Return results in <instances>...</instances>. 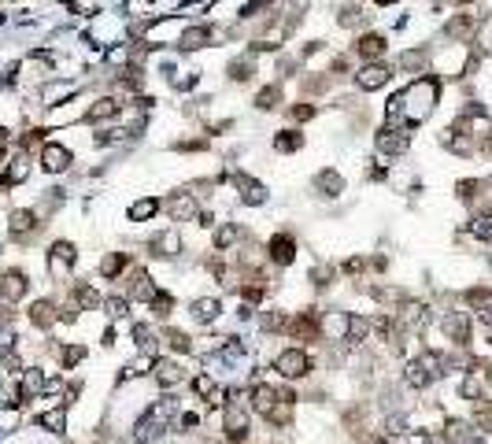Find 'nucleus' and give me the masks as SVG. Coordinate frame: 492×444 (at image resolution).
Instances as JSON below:
<instances>
[{
    "mask_svg": "<svg viewBox=\"0 0 492 444\" xmlns=\"http://www.w3.org/2000/svg\"><path fill=\"white\" fill-rule=\"evenodd\" d=\"M437 97H440V82H437L433 74L414 78L404 93H400V100H404V119H407V126H419V123L430 119L433 108H437Z\"/></svg>",
    "mask_w": 492,
    "mask_h": 444,
    "instance_id": "obj_1",
    "label": "nucleus"
},
{
    "mask_svg": "<svg viewBox=\"0 0 492 444\" xmlns=\"http://www.w3.org/2000/svg\"><path fill=\"white\" fill-rule=\"evenodd\" d=\"M274 367H278L281 377H293V382H296V377H304V374L311 370V356H307L304 348H285Z\"/></svg>",
    "mask_w": 492,
    "mask_h": 444,
    "instance_id": "obj_2",
    "label": "nucleus"
},
{
    "mask_svg": "<svg viewBox=\"0 0 492 444\" xmlns=\"http://www.w3.org/2000/svg\"><path fill=\"white\" fill-rule=\"evenodd\" d=\"M74 259H78L74 244L71 241H56V244H52V252H48V274H52V278H67L71 267H74Z\"/></svg>",
    "mask_w": 492,
    "mask_h": 444,
    "instance_id": "obj_3",
    "label": "nucleus"
},
{
    "mask_svg": "<svg viewBox=\"0 0 492 444\" xmlns=\"http://www.w3.org/2000/svg\"><path fill=\"white\" fill-rule=\"evenodd\" d=\"M26 289H30V282H26V274H22V270L0 274V304H15V300L26 296Z\"/></svg>",
    "mask_w": 492,
    "mask_h": 444,
    "instance_id": "obj_4",
    "label": "nucleus"
},
{
    "mask_svg": "<svg viewBox=\"0 0 492 444\" xmlns=\"http://www.w3.org/2000/svg\"><path fill=\"white\" fill-rule=\"evenodd\" d=\"M71 160H74V155H71L67 145H56V141H48V145L41 148V167H45L48 174H63V171L71 167Z\"/></svg>",
    "mask_w": 492,
    "mask_h": 444,
    "instance_id": "obj_5",
    "label": "nucleus"
},
{
    "mask_svg": "<svg viewBox=\"0 0 492 444\" xmlns=\"http://www.w3.org/2000/svg\"><path fill=\"white\" fill-rule=\"evenodd\" d=\"M374 148H378L381 155H404L407 152V134L404 130L385 126V130H378V137H374Z\"/></svg>",
    "mask_w": 492,
    "mask_h": 444,
    "instance_id": "obj_6",
    "label": "nucleus"
},
{
    "mask_svg": "<svg viewBox=\"0 0 492 444\" xmlns=\"http://www.w3.org/2000/svg\"><path fill=\"white\" fill-rule=\"evenodd\" d=\"M466 307H470L474 315L492 330V289H485V285H474V289L466 293Z\"/></svg>",
    "mask_w": 492,
    "mask_h": 444,
    "instance_id": "obj_7",
    "label": "nucleus"
},
{
    "mask_svg": "<svg viewBox=\"0 0 492 444\" xmlns=\"http://www.w3.org/2000/svg\"><path fill=\"white\" fill-rule=\"evenodd\" d=\"M388 78H393V71H388L385 63H367V67L356 74V85L359 89H381V85H388Z\"/></svg>",
    "mask_w": 492,
    "mask_h": 444,
    "instance_id": "obj_8",
    "label": "nucleus"
},
{
    "mask_svg": "<svg viewBox=\"0 0 492 444\" xmlns=\"http://www.w3.org/2000/svg\"><path fill=\"white\" fill-rule=\"evenodd\" d=\"M444 333L456 345H466L470 341V315H466V311H448L444 315Z\"/></svg>",
    "mask_w": 492,
    "mask_h": 444,
    "instance_id": "obj_9",
    "label": "nucleus"
},
{
    "mask_svg": "<svg viewBox=\"0 0 492 444\" xmlns=\"http://www.w3.org/2000/svg\"><path fill=\"white\" fill-rule=\"evenodd\" d=\"M167 215L178 218V222L197 218V197H192V193H174V197L167 200Z\"/></svg>",
    "mask_w": 492,
    "mask_h": 444,
    "instance_id": "obj_10",
    "label": "nucleus"
},
{
    "mask_svg": "<svg viewBox=\"0 0 492 444\" xmlns=\"http://www.w3.org/2000/svg\"><path fill=\"white\" fill-rule=\"evenodd\" d=\"M318 333H326L330 341H344V333H348V311H330L326 319H318Z\"/></svg>",
    "mask_w": 492,
    "mask_h": 444,
    "instance_id": "obj_11",
    "label": "nucleus"
},
{
    "mask_svg": "<svg viewBox=\"0 0 492 444\" xmlns=\"http://www.w3.org/2000/svg\"><path fill=\"white\" fill-rule=\"evenodd\" d=\"M155 293H160V289L152 285V278H148L145 270H134V274H129V296H134V300H141V304H152Z\"/></svg>",
    "mask_w": 492,
    "mask_h": 444,
    "instance_id": "obj_12",
    "label": "nucleus"
},
{
    "mask_svg": "<svg viewBox=\"0 0 492 444\" xmlns=\"http://www.w3.org/2000/svg\"><path fill=\"white\" fill-rule=\"evenodd\" d=\"M218 311H223V304H218V300H211V296H200V300H192V304H189L192 322H200V326L215 322V319H218Z\"/></svg>",
    "mask_w": 492,
    "mask_h": 444,
    "instance_id": "obj_13",
    "label": "nucleus"
},
{
    "mask_svg": "<svg viewBox=\"0 0 492 444\" xmlns=\"http://www.w3.org/2000/svg\"><path fill=\"white\" fill-rule=\"evenodd\" d=\"M152 367H155V370H152V374H155V382H160L163 389H171V385H178L181 377H185L174 359H152Z\"/></svg>",
    "mask_w": 492,
    "mask_h": 444,
    "instance_id": "obj_14",
    "label": "nucleus"
},
{
    "mask_svg": "<svg viewBox=\"0 0 492 444\" xmlns=\"http://www.w3.org/2000/svg\"><path fill=\"white\" fill-rule=\"evenodd\" d=\"M315 189L322 193V197H341L344 193V178L333 171V167H326V171L315 174Z\"/></svg>",
    "mask_w": 492,
    "mask_h": 444,
    "instance_id": "obj_15",
    "label": "nucleus"
},
{
    "mask_svg": "<svg viewBox=\"0 0 492 444\" xmlns=\"http://www.w3.org/2000/svg\"><path fill=\"white\" fill-rule=\"evenodd\" d=\"M270 256H274V263H293L296 259V241L289 233H274L270 237Z\"/></svg>",
    "mask_w": 492,
    "mask_h": 444,
    "instance_id": "obj_16",
    "label": "nucleus"
},
{
    "mask_svg": "<svg viewBox=\"0 0 492 444\" xmlns=\"http://www.w3.org/2000/svg\"><path fill=\"white\" fill-rule=\"evenodd\" d=\"M181 252V237L171 230V233H155L152 237V256H160V259H171Z\"/></svg>",
    "mask_w": 492,
    "mask_h": 444,
    "instance_id": "obj_17",
    "label": "nucleus"
},
{
    "mask_svg": "<svg viewBox=\"0 0 492 444\" xmlns=\"http://www.w3.org/2000/svg\"><path fill=\"white\" fill-rule=\"evenodd\" d=\"M8 230H11V237H30V233L37 230V215L34 211H11Z\"/></svg>",
    "mask_w": 492,
    "mask_h": 444,
    "instance_id": "obj_18",
    "label": "nucleus"
},
{
    "mask_svg": "<svg viewBox=\"0 0 492 444\" xmlns=\"http://www.w3.org/2000/svg\"><path fill=\"white\" fill-rule=\"evenodd\" d=\"M223 429H226V437H230V440H244V433H248V415H244L241 408H230Z\"/></svg>",
    "mask_w": 492,
    "mask_h": 444,
    "instance_id": "obj_19",
    "label": "nucleus"
},
{
    "mask_svg": "<svg viewBox=\"0 0 492 444\" xmlns=\"http://www.w3.org/2000/svg\"><path fill=\"white\" fill-rule=\"evenodd\" d=\"M274 403H278V389H270V385H255L252 389V408L263 415V419L274 411Z\"/></svg>",
    "mask_w": 492,
    "mask_h": 444,
    "instance_id": "obj_20",
    "label": "nucleus"
},
{
    "mask_svg": "<svg viewBox=\"0 0 492 444\" xmlns=\"http://www.w3.org/2000/svg\"><path fill=\"white\" fill-rule=\"evenodd\" d=\"M26 178H30V160L19 152L15 160L8 163V171H4V178H0V181H4V186H19V181H26Z\"/></svg>",
    "mask_w": 492,
    "mask_h": 444,
    "instance_id": "obj_21",
    "label": "nucleus"
},
{
    "mask_svg": "<svg viewBox=\"0 0 492 444\" xmlns=\"http://www.w3.org/2000/svg\"><path fill=\"white\" fill-rule=\"evenodd\" d=\"M233 181H237V189H241V200H244V204H263V200H267V189L259 186V181L244 178V174H237Z\"/></svg>",
    "mask_w": 492,
    "mask_h": 444,
    "instance_id": "obj_22",
    "label": "nucleus"
},
{
    "mask_svg": "<svg viewBox=\"0 0 492 444\" xmlns=\"http://www.w3.org/2000/svg\"><path fill=\"white\" fill-rule=\"evenodd\" d=\"M381 52H385V37H381V34H367V37L359 41V56L367 60V63H378Z\"/></svg>",
    "mask_w": 492,
    "mask_h": 444,
    "instance_id": "obj_23",
    "label": "nucleus"
},
{
    "mask_svg": "<svg viewBox=\"0 0 492 444\" xmlns=\"http://www.w3.org/2000/svg\"><path fill=\"white\" fill-rule=\"evenodd\" d=\"M422 322H426V307L419 300H407V304L400 307V326H404V330H414V326H422Z\"/></svg>",
    "mask_w": 492,
    "mask_h": 444,
    "instance_id": "obj_24",
    "label": "nucleus"
},
{
    "mask_svg": "<svg viewBox=\"0 0 492 444\" xmlns=\"http://www.w3.org/2000/svg\"><path fill=\"white\" fill-rule=\"evenodd\" d=\"M115 115H119V104H115L111 97H100L93 108L85 111V119L89 123H104V119H115Z\"/></svg>",
    "mask_w": 492,
    "mask_h": 444,
    "instance_id": "obj_25",
    "label": "nucleus"
},
{
    "mask_svg": "<svg viewBox=\"0 0 492 444\" xmlns=\"http://www.w3.org/2000/svg\"><path fill=\"white\" fill-rule=\"evenodd\" d=\"M37 393H48V377H45L41 370H26V374H22L19 396H37Z\"/></svg>",
    "mask_w": 492,
    "mask_h": 444,
    "instance_id": "obj_26",
    "label": "nucleus"
},
{
    "mask_svg": "<svg viewBox=\"0 0 492 444\" xmlns=\"http://www.w3.org/2000/svg\"><path fill=\"white\" fill-rule=\"evenodd\" d=\"M470 233L477 241H492V207H482V211L470 218Z\"/></svg>",
    "mask_w": 492,
    "mask_h": 444,
    "instance_id": "obj_27",
    "label": "nucleus"
},
{
    "mask_svg": "<svg viewBox=\"0 0 492 444\" xmlns=\"http://www.w3.org/2000/svg\"><path fill=\"white\" fill-rule=\"evenodd\" d=\"M192 393H200L207 403H223V393H218V385H215L211 374H197V382H192Z\"/></svg>",
    "mask_w": 492,
    "mask_h": 444,
    "instance_id": "obj_28",
    "label": "nucleus"
},
{
    "mask_svg": "<svg viewBox=\"0 0 492 444\" xmlns=\"http://www.w3.org/2000/svg\"><path fill=\"white\" fill-rule=\"evenodd\" d=\"M30 322L41 326V330L52 326V322H56V304H52V300H37V304L30 307Z\"/></svg>",
    "mask_w": 492,
    "mask_h": 444,
    "instance_id": "obj_29",
    "label": "nucleus"
},
{
    "mask_svg": "<svg viewBox=\"0 0 492 444\" xmlns=\"http://www.w3.org/2000/svg\"><path fill=\"white\" fill-rule=\"evenodd\" d=\"M370 319H363V315H348V341H352V345H363V341H367V333H370Z\"/></svg>",
    "mask_w": 492,
    "mask_h": 444,
    "instance_id": "obj_30",
    "label": "nucleus"
},
{
    "mask_svg": "<svg viewBox=\"0 0 492 444\" xmlns=\"http://www.w3.org/2000/svg\"><path fill=\"white\" fill-rule=\"evenodd\" d=\"M404 382H407L411 389H426V385L433 382V377L426 374V367H422L419 359H414V363H407V367H404Z\"/></svg>",
    "mask_w": 492,
    "mask_h": 444,
    "instance_id": "obj_31",
    "label": "nucleus"
},
{
    "mask_svg": "<svg viewBox=\"0 0 492 444\" xmlns=\"http://www.w3.org/2000/svg\"><path fill=\"white\" fill-rule=\"evenodd\" d=\"M155 211H160V200H155V197H145V200H137L134 207H129V218H134V222H148Z\"/></svg>",
    "mask_w": 492,
    "mask_h": 444,
    "instance_id": "obj_32",
    "label": "nucleus"
},
{
    "mask_svg": "<svg viewBox=\"0 0 492 444\" xmlns=\"http://www.w3.org/2000/svg\"><path fill=\"white\" fill-rule=\"evenodd\" d=\"M37 422H41L45 429H52V433H63V426H67V408H52V411H45Z\"/></svg>",
    "mask_w": 492,
    "mask_h": 444,
    "instance_id": "obj_33",
    "label": "nucleus"
},
{
    "mask_svg": "<svg viewBox=\"0 0 492 444\" xmlns=\"http://www.w3.org/2000/svg\"><path fill=\"white\" fill-rule=\"evenodd\" d=\"M74 300H78V304H82L85 311L100 307V296H97V289H93V285H74Z\"/></svg>",
    "mask_w": 492,
    "mask_h": 444,
    "instance_id": "obj_34",
    "label": "nucleus"
},
{
    "mask_svg": "<svg viewBox=\"0 0 492 444\" xmlns=\"http://www.w3.org/2000/svg\"><path fill=\"white\" fill-rule=\"evenodd\" d=\"M300 145H304V137L296 134V130H285V134L274 137V148H278V152H296Z\"/></svg>",
    "mask_w": 492,
    "mask_h": 444,
    "instance_id": "obj_35",
    "label": "nucleus"
},
{
    "mask_svg": "<svg viewBox=\"0 0 492 444\" xmlns=\"http://www.w3.org/2000/svg\"><path fill=\"white\" fill-rule=\"evenodd\" d=\"M134 345L152 356V352H155V333L148 330V326H134Z\"/></svg>",
    "mask_w": 492,
    "mask_h": 444,
    "instance_id": "obj_36",
    "label": "nucleus"
},
{
    "mask_svg": "<svg viewBox=\"0 0 492 444\" xmlns=\"http://www.w3.org/2000/svg\"><path fill=\"white\" fill-rule=\"evenodd\" d=\"M278 100H281V89H278V85H267V89H259V97H255V108L270 111V108H274Z\"/></svg>",
    "mask_w": 492,
    "mask_h": 444,
    "instance_id": "obj_37",
    "label": "nucleus"
},
{
    "mask_svg": "<svg viewBox=\"0 0 492 444\" xmlns=\"http://www.w3.org/2000/svg\"><path fill=\"white\" fill-rule=\"evenodd\" d=\"M122 263H126V256H122V252L104 256V259H100V274H108V278H115V274L122 270Z\"/></svg>",
    "mask_w": 492,
    "mask_h": 444,
    "instance_id": "obj_38",
    "label": "nucleus"
},
{
    "mask_svg": "<svg viewBox=\"0 0 492 444\" xmlns=\"http://www.w3.org/2000/svg\"><path fill=\"white\" fill-rule=\"evenodd\" d=\"M426 60H430V52H426V48H414V52H407V56H400V67H407V71H419Z\"/></svg>",
    "mask_w": 492,
    "mask_h": 444,
    "instance_id": "obj_39",
    "label": "nucleus"
},
{
    "mask_svg": "<svg viewBox=\"0 0 492 444\" xmlns=\"http://www.w3.org/2000/svg\"><path fill=\"white\" fill-rule=\"evenodd\" d=\"M171 307H174V296H171V293H155V300H152V311H155V315L167 319V315H171Z\"/></svg>",
    "mask_w": 492,
    "mask_h": 444,
    "instance_id": "obj_40",
    "label": "nucleus"
},
{
    "mask_svg": "<svg viewBox=\"0 0 492 444\" xmlns=\"http://www.w3.org/2000/svg\"><path fill=\"white\" fill-rule=\"evenodd\" d=\"M237 237H241V230H237V226H223V230L215 233V248H230Z\"/></svg>",
    "mask_w": 492,
    "mask_h": 444,
    "instance_id": "obj_41",
    "label": "nucleus"
},
{
    "mask_svg": "<svg viewBox=\"0 0 492 444\" xmlns=\"http://www.w3.org/2000/svg\"><path fill=\"white\" fill-rule=\"evenodd\" d=\"M385 433H388V437H404V433H407V419H400V415L385 419Z\"/></svg>",
    "mask_w": 492,
    "mask_h": 444,
    "instance_id": "obj_42",
    "label": "nucleus"
},
{
    "mask_svg": "<svg viewBox=\"0 0 492 444\" xmlns=\"http://www.w3.org/2000/svg\"><path fill=\"white\" fill-rule=\"evenodd\" d=\"M82 359H85V348H82V345L63 348V367H74V363H82Z\"/></svg>",
    "mask_w": 492,
    "mask_h": 444,
    "instance_id": "obj_43",
    "label": "nucleus"
},
{
    "mask_svg": "<svg viewBox=\"0 0 492 444\" xmlns=\"http://www.w3.org/2000/svg\"><path fill=\"white\" fill-rule=\"evenodd\" d=\"M466 433H470V426H466V422H459V419L448 422V440H466Z\"/></svg>",
    "mask_w": 492,
    "mask_h": 444,
    "instance_id": "obj_44",
    "label": "nucleus"
},
{
    "mask_svg": "<svg viewBox=\"0 0 492 444\" xmlns=\"http://www.w3.org/2000/svg\"><path fill=\"white\" fill-rule=\"evenodd\" d=\"M363 22V8H341V26H359Z\"/></svg>",
    "mask_w": 492,
    "mask_h": 444,
    "instance_id": "obj_45",
    "label": "nucleus"
},
{
    "mask_svg": "<svg viewBox=\"0 0 492 444\" xmlns=\"http://www.w3.org/2000/svg\"><path fill=\"white\" fill-rule=\"evenodd\" d=\"M167 341H171V348H178V352H189V348H192L189 337L181 333V330H171V333H167Z\"/></svg>",
    "mask_w": 492,
    "mask_h": 444,
    "instance_id": "obj_46",
    "label": "nucleus"
},
{
    "mask_svg": "<svg viewBox=\"0 0 492 444\" xmlns=\"http://www.w3.org/2000/svg\"><path fill=\"white\" fill-rule=\"evenodd\" d=\"M104 307H108V315H111V319H122V315H126V300H122V296H111Z\"/></svg>",
    "mask_w": 492,
    "mask_h": 444,
    "instance_id": "obj_47",
    "label": "nucleus"
},
{
    "mask_svg": "<svg viewBox=\"0 0 492 444\" xmlns=\"http://www.w3.org/2000/svg\"><path fill=\"white\" fill-rule=\"evenodd\" d=\"M311 115H315V108H311V104H296V108H293V119H296V123L311 119Z\"/></svg>",
    "mask_w": 492,
    "mask_h": 444,
    "instance_id": "obj_48",
    "label": "nucleus"
},
{
    "mask_svg": "<svg viewBox=\"0 0 492 444\" xmlns=\"http://www.w3.org/2000/svg\"><path fill=\"white\" fill-rule=\"evenodd\" d=\"M407 444H430V433H422V429L419 433H407Z\"/></svg>",
    "mask_w": 492,
    "mask_h": 444,
    "instance_id": "obj_49",
    "label": "nucleus"
},
{
    "mask_svg": "<svg viewBox=\"0 0 492 444\" xmlns=\"http://www.w3.org/2000/svg\"><path fill=\"white\" fill-rule=\"evenodd\" d=\"M181 426H185V429H192V426H200V415H181Z\"/></svg>",
    "mask_w": 492,
    "mask_h": 444,
    "instance_id": "obj_50",
    "label": "nucleus"
},
{
    "mask_svg": "<svg viewBox=\"0 0 492 444\" xmlns=\"http://www.w3.org/2000/svg\"><path fill=\"white\" fill-rule=\"evenodd\" d=\"M378 444H385V440H378Z\"/></svg>",
    "mask_w": 492,
    "mask_h": 444,
    "instance_id": "obj_51",
    "label": "nucleus"
}]
</instances>
